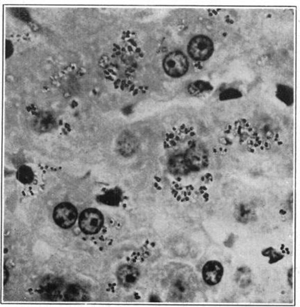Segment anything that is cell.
Returning <instances> with one entry per match:
<instances>
[{"instance_id": "2", "label": "cell", "mask_w": 300, "mask_h": 307, "mask_svg": "<svg viewBox=\"0 0 300 307\" xmlns=\"http://www.w3.org/2000/svg\"><path fill=\"white\" fill-rule=\"evenodd\" d=\"M214 49L212 40L206 36H197L189 42L188 53L193 60L205 61L211 57Z\"/></svg>"}, {"instance_id": "5", "label": "cell", "mask_w": 300, "mask_h": 307, "mask_svg": "<svg viewBox=\"0 0 300 307\" xmlns=\"http://www.w3.org/2000/svg\"><path fill=\"white\" fill-rule=\"evenodd\" d=\"M184 155L190 171L193 172L204 170L209 164L207 151L199 144H194Z\"/></svg>"}, {"instance_id": "25", "label": "cell", "mask_w": 300, "mask_h": 307, "mask_svg": "<svg viewBox=\"0 0 300 307\" xmlns=\"http://www.w3.org/2000/svg\"><path fill=\"white\" fill-rule=\"evenodd\" d=\"M285 245L282 244V245H281L280 250H283L284 248H285Z\"/></svg>"}, {"instance_id": "6", "label": "cell", "mask_w": 300, "mask_h": 307, "mask_svg": "<svg viewBox=\"0 0 300 307\" xmlns=\"http://www.w3.org/2000/svg\"><path fill=\"white\" fill-rule=\"evenodd\" d=\"M65 286L59 277L50 276L44 279L40 285V294L47 300H62Z\"/></svg>"}, {"instance_id": "23", "label": "cell", "mask_w": 300, "mask_h": 307, "mask_svg": "<svg viewBox=\"0 0 300 307\" xmlns=\"http://www.w3.org/2000/svg\"><path fill=\"white\" fill-rule=\"evenodd\" d=\"M293 268L292 267L288 272V284L290 287L293 288Z\"/></svg>"}, {"instance_id": "11", "label": "cell", "mask_w": 300, "mask_h": 307, "mask_svg": "<svg viewBox=\"0 0 300 307\" xmlns=\"http://www.w3.org/2000/svg\"><path fill=\"white\" fill-rule=\"evenodd\" d=\"M86 300V293L84 290L77 285L65 286L62 295V300L68 302H81Z\"/></svg>"}, {"instance_id": "1", "label": "cell", "mask_w": 300, "mask_h": 307, "mask_svg": "<svg viewBox=\"0 0 300 307\" xmlns=\"http://www.w3.org/2000/svg\"><path fill=\"white\" fill-rule=\"evenodd\" d=\"M163 70L168 76L180 78L188 72L189 68L187 57L181 51L168 53L163 61Z\"/></svg>"}, {"instance_id": "8", "label": "cell", "mask_w": 300, "mask_h": 307, "mask_svg": "<svg viewBox=\"0 0 300 307\" xmlns=\"http://www.w3.org/2000/svg\"><path fill=\"white\" fill-rule=\"evenodd\" d=\"M139 276L138 268L132 265H122L118 268L116 272L118 283L124 288H131L135 285L139 279Z\"/></svg>"}, {"instance_id": "21", "label": "cell", "mask_w": 300, "mask_h": 307, "mask_svg": "<svg viewBox=\"0 0 300 307\" xmlns=\"http://www.w3.org/2000/svg\"><path fill=\"white\" fill-rule=\"evenodd\" d=\"M17 10V15L16 16L18 18H20L21 20H29V13L27 12L26 11L24 10V9H21L20 10H18V9H16Z\"/></svg>"}, {"instance_id": "18", "label": "cell", "mask_w": 300, "mask_h": 307, "mask_svg": "<svg viewBox=\"0 0 300 307\" xmlns=\"http://www.w3.org/2000/svg\"><path fill=\"white\" fill-rule=\"evenodd\" d=\"M121 200V192L118 189H113L108 191L99 197V201L109 205H118Z\"/></svg>"}, {"instance_id": "3", "label": "cell", "mask_w": 300, "mask_h": 307, "mask_svg": "<svg viewBox=\"0 0 300 307\" xmlns=\"http://www.w3.org/2000/svg\"><path fill=\"white\" fill-rule=\"evenodd\" d=\"M104 224L102 212L95 208H88L83 211L79 218V226L83 233L95 235L101 230Z\"/></svg>"}, {"instance_id": "15", "label": "cell", "mask_w": 300, "mask_h": 307, "mask_svg": "<svg viewBox=\"0 0 300 307\" xmlns=\"http://www.w3.org/2000/svg\"><path fill=\"white\" fill-rule=\"evenodd\" d=\"M213 90V86L209 82L205 80H197L190 83L188 87L190 95L198 96L206 93H209Z\"/></svg>"}, {"instance_id": "4", "label": "cell", "mask_w": 300, "mask_h": 307, "mask_svg": "<svg viewBox=\"0 0 300 307\" xmlns=\"http://www.w3.org/2000/svg\"><path fill=\"white\" fill-rule=\"evenodd\" d=\"M78 212L76 207L70 203H61L55 207L53 219L59 228L69 229L78 220Z\"/></svg>"}, {"instance_id": "10", "label": "cell", "mask_w": 300, "mask_h": 307, "mask_svg": "<svg viewBox=\"0 0 300 307\" xmlns=\"http://www.w3.org/2000/svg\"><path fill=\"white\" fill-rule=\"evenodd\" d=\"M168 169L174 176H184L191 172L184 155L180 154L171 157L168 162Z\"/></svg>"}, {"instance_id": "20", "label": "cell", "mask_w": 300, "mask_h": 307, "mask_svg": "<svg viewBox=\"0 0 300 307\" xmlns=\"http://www.w3.org/2000/svg\"><path fill=\"white\" fill-rule=\"evenodd\" d=\"M242 97L241 92L236 88H229L224 90L220 95V99L221 101L232 100V99H237Z\"/></svg>"}, {"instance_id": "13", "label": "cell", "mask_w": 300, "mask_h": 307, "mask_svg": "<svg viewBox=\"0 0 300 307\" xmlns=\"http://www.w3.org/2000/svg\"><path fill=\"white\" fill-rule=\"evenodd\" d=\"M56 124L55 119L50 113H43L38 115L37 118L34 120V127L39 132H48L55 127Z\"/></svg>"}, {"instance_id": "12", "label": "cell", "mask_w": 300, "mask_h": 307, "mask_svg": "<svg viewBox=\"0 0 300 307\" xmlns=\"http://www.w3.org/2000/svg\"><path fill=\"white\" fill-rule=\"evenodd\" d=\"M236 219L241 224H246L255 219V212L253 207L247 203H240L234 212Z\"/></svg>"}, {"instance_id": "14", "label": "cell", "mask_w": 300, "mask_h": 307, "mask_svg": "<svg viewBox=\"0 0 300 307\" xmlns=\"http://www.w3.org/2000/svg\"><path fill=\"white\" fill-rule=\"evenodd\" d=\"M136 145L135 139L133 136L128 133L123 134L118 142L119 150L122 155H131L134 152Z\"/></svg>"}, {"instance_id": "24", "label": "cell", "mask_w": 300, "mask_h": 307, "mask_svg": "<svg viewBox=\"0 0 300 307\" xmlns=\"http://www.w3.org/2000/svg\"><path fill=\"white\" fill-rule=\"evenodd\" d=\"M5 283H7L8 279H9V272H8V270L7 269V268H5Z\"/></svg>"}, {"instance_id": "17", "label": "cell", "mask_w": 300, "mask_h": 307, "mask_svg": "<svg viewBox=\"0 0 300 307\" xmlns=\"http://www.w3.org/2000/svg\"><path fill=\"white\" fill-rule=\"evenodd\" d=\"M16 178L21 183L28 185V184L32 183L34 181V172L30 166H27V165H22L17 171Z\"/></svg>"}, {"instance_id": "22", "label": "cell", "mask_w": 300, "mask_h": 307, "mask_svg": "<svg viewBox=\"0 0 300 307\" xmlns=\"http://www.w3.org/2000/svg\"><path fill=\"white\" fill-rule=\"evenodd\" d=\"M13 51V47L12 43L9 40L6 41V57L9 58L12 55Z\"/></svg>"}, {"instance_id": "16", "label": "cell", "mask_w": 300, "mask_h": 307, "mask_svg": "<svg viewBox=\"0 0 300 307\" xmlns=\"http://www.w3.org/2000/svg\"><path fill=\"white\" fill-rule=\"evenodd\" d=\"M277 97L287 105L293 104L294 102V92L293 88L285 85H278L276 91Z\"/></svg>"}, {"instance_id": "7", "label": "cell", "mask_w": 300, "mask_h": 307, "mask_svg": "<svg viewBox=\"0 0 300 307\" xmlns=\"http://www.w3.org/2000/svg\"><path fill=\"white\" fill-rule=\"evenodd\" d=\"M223 275H224V268L218 261H209L204 265L203 278L207 285H218L222 280Z\"/></svg>"}, {"instance_id": "9", "label": "cell", "mask_w": 300, "mask_h": 307, "mask_svg": "<svg viewBox=\"0 0 300 307\" xmlns=\"http://www.w3.org/2000/svg\"><path fill=\"white\" fill-rule=\"evenodd\" d=\"M191 286L190 285L189 277L183 275L178 276L172 280L171 286V291L175 298L184 299L189 296L191 291Z\"/></svg>"}, {"instance_id": "19", "label": "cell", "mask_w": 300, "mask_h": 307, "mask_svg": "<svg viewBox=\"0 0 300 307\" xmlns=\"http://www.w3.org/2000/svg\"><path fill=\"white\" fill-rule=\"evenodd\" d=\"M261 255L263 257H269L270 258L268 262L270 264H275V263L280 262L284 257V255L282 253L278 252L272 247H268V248L263 250L262 252H261Z\"/></svg>"}]
</instances>
